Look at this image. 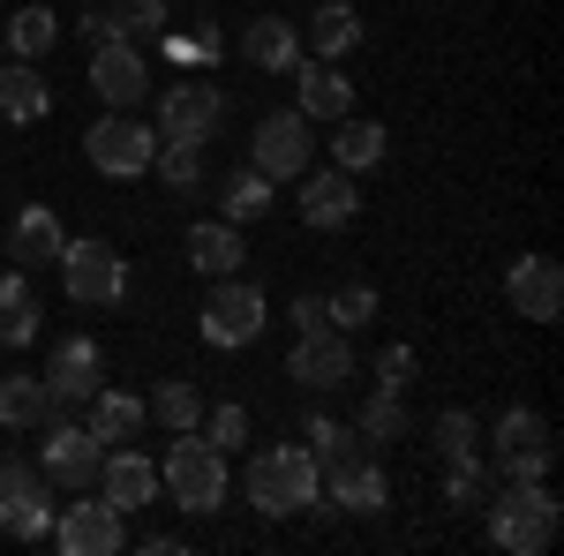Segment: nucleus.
Returning a JSON list of instances; mask_svg holds the SVG:
<instances>
[{
  "label": "nucleus",
  "mask_w": 564,
  "mask_h": 556,
  "mask_svg": "<svg viewBox=\"0 0 564 556\" xmlns=\"http://www.w3.org/2000/svg\"><path fill=\"white\" fill-rule=\"evenodd\" d=\"M481 512H489V542L505 556H542L564 526V504L550 497V481H497V497Z\"/></svg>",
  "instance_id": "nucleus-1"
},
{
  "label": "nucleus",
  "mask_w": 564,
  "mask_h": 556,
  "mask_svg": "<svg viewBox=\"0 0 564 556\" xmlns=\"http://www.w3.org/2000/svg\"><path fill=\"white\" fill-rule=\"evenodd\" d=\"M384 459L361 428H339L332 451H316V504L332 512H384Z\"/></svg>",
  "instance_id": "nucleus-2"
},
{
  "label": "nucleus",
  "mask_w": 564,
  "mask_h": 556,
  "mask_svg": "<svg viewBox=\"0 0 564 556\" xmlns=\"http://www.w3.org/2000/svg\"><path fill=\"white\" fill-rule=\"evenodd\" d=\"M241 489H249V504L263 519H294L316 504V451L308 444H263L249 473H241Z\"/></svg>",
  "instance_id": "nucleus-3"
},
{
  "label": "nucleus",
  "mask_w": 564,
  "mask_h": 556,
  "mask_svg": "<svg viewBox=\"0 0 564 556\" xmlns=\"http://www.w3.org/2000/svg\"><path fill=\"white\" fill-rule=\"evenodd\" d=\"M166 497H174L181 512H218L226 504V451H218L212 436H196V428H181V444L166 451Z\"/></svg>",
  "instance_id": "nucleus-4"
},
{
  "label": "nucleus",
  "mask_w": 564,
  "mask_h": 556,
  "mask_svg": "<svg viewBox=\"0 0 564 556\" xmlns=\"http://www.w3.org/2000/svg\"><path fill=\"white\" fill-rule=\"evenodd\" d=\"M61 286L76 308H113V301L129 294V263L113 241H68L61 249Z\"/></svg>",
  "instance_id": "nucleus-5"
},
{
  "label": "nucleus",
  "mask_w": 564,
  "mask_h": 556,
  "mask_svg": "<svg viewBox=\"0 0 564 556\" xmlns=\"http://www.w3.org/2000/svg\"><path fill=\"white\" fill-rule=\"evenodd\" d=\"M45 481L23 451H8L0 459V534H15V542H45L53 534V504H45Z\"/></svg>",
  "instance_id": "nucleus-6"
},
{
  "label": "nucleus",
  "mask_w": 564,
  "mask_h": 556,
  "mask_svg": "<svg viewBox=\"0 0 564 556\" xmlns=\"http://www.w3.org/2000/svg\"><path fill=\"white\" fill-rule=\"evenodd\" d=\"M218 121H226V98H218L212 76H181V84L159 90V135L166 143H212Z\"/></svg>",
  "instance_id": "nucleus-7"
},
{
  "label": "nucleus",
  "mask_w": 564,
  "mask_h": 556,
  "mask_svg": "<svg viewBox=\"0 0 564 556\" xmlns=\"http://www.w3.org/2000/svg\"><path fill=\"white\" fill-rule=\"evenodd\" d=\"M550 467H557L550 422H542L534 406H512V414L497 422V481H542Z\"/></svg>",
  "instance_id": "nucleus-8"
},
{
  "label": "nucleus",
  "mask_w": 564,
  "mask_h": 556,
  "mask_svg": "<svg viewBox=\"0 0 564 556\" xmlns=\"http://www.w3.org/2000/svg\"><path fill=\"white\" fill-rule=\"evenodd\" d=\"M98 384H106L98 339H84V331L53 339V353H45V391H53V422H68V414H76V406H84V399H90Z\"/></svg>",
  "instance_id": "nucleus-9"
},
{
  "label": "nucleus",
  "mask_w": 564,
  "mask_h": 556,
  "mask_svg": "<svg viewBox=\"0 0 564 556\" xmlns=\"http://www.w3.org/2000/svg\"><path fill=\"white\" fill-rule=\"evenodd\" d=\"M90 90H98V106H113V113H135L143 98H151V61H143V45H121V39H98L90 45Z\"/></svg>",
  "instance_id": "nucleus-10"
},
{
  "label": "nucleus",
  "mask_w": 564,
  "mask_h": 556,
  "mask_svg": "<svg viewBox=\"0 0 564 556\" xmlns=\"http://www.w3.org/2000/svg\"><path fill=\"white\" fill-rule=\"evenodd\" d=\"M98 467H106V444H98L84 422H45L39 473L53 489H98Z\"/></svg>",
  "instance_id": "nucleus-11"
},
{
  "label": "nucleus",
  "mask_w": 564,
  "mask_h": 556,
  "mask_svg": "<svg viewBox=\"0 0 564 556\" xmlns=\"http://www.w3.org/2000/svg\"><path fill=\"white\" fill-rule=\"evenodd\" d=\"M84 151H90V166L106 173V181H135V173H151V151H159V135L143 129L135 113H106V121H90Z\"/></svg>",
  "instance_id": "nucleus-12"
},
{
  "label": "nucleus",
  "mask_w": 564,
  "mask_h": 556,
  "mask_svg": "<svg viewBox=\"0 0 564 556\" xmlns=\"http://www.w3.org/2000/svg\"><path fill=\"white\" fill-rule=\"evenodd\" d=\"M263 316H271V308H263L257 286H241V279H212V301H204L196 324H204V339H212V346L234 353V346H257L263 339Z\"/></svg>",
  "instance_id": "nucleus-13"
},
{
  "label": "nucleus",
  "mask_w": 564,
  "mask_h": 556,
  "mask_svg": "<svg viewBox=\"0 0 564 556\" xmlns=\"http://www.w3.org/2000/svg\"><path fill=\"white\" fill-rule=\"evenodd\" d=\"M308 159H316V135H308V113H263L257 143H249V166L263 181H302Z\"/></svg>",
  "instance_id": "nucleus-14"
},
{
  "label": "nucleus",
  "mask_w": 564,
  "mask_h": 556,
  "mask_svg": "<svg viewBox=\"0 0 564 556\" xmlns=\"http://www.w3.org/2000/svg\"><path fill=\"white\" fill-rule=\"evenodd\" d=\"M347 377H354V339L332 331V324L302 331L294 353H286V384H302V391H339Z\"/></svg>",
  "instance_id": "nucleus-15"
},
{
  "label": "nucleus",
  "mask_w": 564,
  "mask_h": 556,
  "mask_svg": "<svg viewBox=\"0 0 564 556\" xmlns=\"http://www.w3.org/2000/svg\"><path fill=\"white\" fill-rule=\"evenodd\" d=\"M53 542L68 556H113L121 542H129V526H121V512L98 497V504H68V512L53 519Z\"/></svg>",
  "instance_id": "nucleus-16"
},
{
  "label": "nucleus",
  "mask_w": 564,
  "mask_h": 556,
  "mask_svg": "<svg viewBox=\"0 0 564 556\" xmlns=\"http://www.w3.org/2000/svg\"><path fill=\"white\" fill-rule=\"evenodd\" d=\"M98 497H106V504H113L121 519L143 512V504L159 497V467H151L143 451H129V444H106V467H98Z\"/></svg>",
  "instance_id": "nucleus-17"
},
{
  "label": "nucleus",
  "mask_w": 564,
  "mask_h": 556,
  "mask_svg": "<svg viewBox=\"0 0 564 556\" xmlns=\"http://www.w3.org/2000/svg\"><path fill=\"white\" fill-rule=\"evenodd\" d=\"M505 294H512V308H520L527 324H557V316H564V271H557V257H520V263H512V279H505Z\"/></svg>",
  "instance_id": "nucleus-18"
},
{
  "label": "nucleus",
  "mask_w": 564,
  "mask_h": 556,
  "mask_svg": "<svg viewBox=\"0 0 564 556\" xmlns=\"http://www.w3.org/2000/svg\"><path fill=\"white\" fill-rule=\"evenodd\" d=\"M361 211V196H354V173H339V166H308L302 173V226H316V233H339L347 218Z\"/></svg>",
  "instance_id": "nucleus-19"
},
{
  "label": "nucleus",
  "mask_w": 564,
  "mask_h": 556,
  "mask_svg": "<svg viewBox=\"0 0 564 556\" xmlns=\"http://www.w3.org/2000/svg\"><path fill=\"white\" fill-rule=\"evenodd\" d=\"M294 84H302V106L294 113H308V121H347L354 113V84L339 76V61H294Z\"/></svg>",
  "instance_id": "nucleus-20"
},
{
  "label": "nucleus",
  "mask_w": 564,
  "mask_h": 556,
  "mask_svg": "<svg viewBox=\"0 0 564 556\" xmlns=\"http://www.w3.org/2000/svg\"><path fill=\"white\" fill-rule=\"evenodd\" d=\"M61 249H68V233H61V218L45 211V204H23L15 226H8V241H0L8 263H61Z\"/></svg>",
  "instance_id": "nucleus-21"
},
{
  "label": "nucleus",
  "mask_w": 564,
  "mask_h": 556,
  "mask_svg": "<svg viewBox=\"0 0 564 556\" xmlns=\"http://www.w3.org/2000/svg\"><path fill=\"white\" fill-rule=\"evenodd\" d=\"M241 61L263 68V76H294V61H302V31L279 23V15H257V23L241 31Z\"/></svg>",
  "instance_id": "nucleus-22"
},
{
  "label": "nucleus",
  "mask_w": 564,
  "mask_h": 556,
  "mask_svg": "<svg viewBox=\"0 0 564 556\" xmlns=\"http://www.w3.org/2000/svg\"><path fill=\"white\" fill-rule=\"evenodd\" d=\"M188 263L204 271V279H234L249 249H241V226L234 218H204V226H188Z\"/></svg>",
  "instance_id": "nucleus-23"
},
{
  "label": "nucleus",
  "mask_w": 564,
  "mask_h": 556,
  "mask_svg": "<svg viewBox=\"0 0 564 556\" xmlns=\"http://www.w3.org/2000/svg\"><path fill=\"white\" fill-rule=\"evenodd\" d=\"M143 422H151V406H143L135 391H106V384H98V391L84 399V428L98 436V444H129Z\"/></svg>",
  "instance_id": "nucleus-24"
},
{
  "label": "nucleus",
  "mask_w": 564,
  "mask_h": 556,
  "mask_svg": "<svg viewBox=\"0 0 564 556\" xmlns=\"http://www.w3.org/2000/svg\"><path fill=\"white\" fill-rule=\"evenodd\" d=\"M354 45H361V15H354L347 0H324V8L308 15V39H302V53H308V61H347Z\"/></svg>",
  "instance_id": "nucleus-25"
},
{
  "label": "nucleus",
  "mask_w": 564,
  "mask_h": 556,
  "mask_svg": "<svg viewBox=\"0 0 564 556\" xmlns=\"http://www.w3.org/2000/svg\"><path fill=\"white\" fill-rule=\"evenodd\" d=\"M39 286L23 271H0V346H31L39 339Z\"/></svg>",
  "instance_id": "nucleus-26"
},
{
  "label": "nucleus",
  "mask_w": 564,
  "mask_h": 556,
  "mask_svg": "<svg viewBox=\"0 0 564 556\" xmlns=\"http://www.w3.org/2000/svg\"><path fill=\"white\" fill-rule=\"evenodd\" d=\"M53 113V90L39 84L31 61H0V121H45Z\"/></svg>",
  "instance_id": "nucleus-27"
},
{
  "label": "nucleus",
  "mask_w": 564,
  "mask_h": 556,
  "mask_svg": "<svg viewBox=\"0 0 564 556\" xmlns=\"http://www.w3.org/2000/svg\"><path fill=\"white\" fill-rule=\"evenodd\" d=\"M332 166L339 173H369V166H384V129L377 121H332Z\"/></svg>",
  "instance_id": "nucleus-28"
},
{
  "label": "nucleus",
  "mask_w": 564,
  "mask_h": 556,
  "mask_svg": "<svg viewBox=\"0 0 564 556\" xmlns=\"http://www.w3.org/2000/svg\"><path fill=\"white\" fill-rule=\"evenodd\" d=\"M45 422H53L45 377H0V428H45Z\"/></svg>",
  "instance_id": "nucleus-29"
},
{
  "label": "nucleus",
  "mask_w": 564,
  "mask_h": 556,
  "mask_svg": "<svg viewBox=\"0 0 564 556\" xmlns=\"http://www.w3.org/2000/svg\"><path fill=\"white\" fill-rule=\"evenodd\" d=\"M279 204V181H263L257 166H241V173H226V188H218V211L234 218V226H249V218H263Z\"/></svg>",
  "instance_id": "nucleus-30"
},
{
  "label": "nucleus",
  "mask_w": 564,
  "mask_h": 556,
  "mask_svg": "<svg viewBox=\"0 0 564 556\" xmlns=\"http://www.w3.org/2000/svg\"><path fill=\"white\" fill-rule=\"evenodd\" d=\"M98 23L121 45H151V39H166V0H113V15H98Z\"/></svg>",
  "instance_id": "nucleus-31"
},
{
  "label": "nucleus",
  "mask_w": 564,
  "mask_h": 556,
  "mask_svg": "<svg viewBox=\"0 0 564 556\" xmlns=\"http://www.w3.org/2000/svg\"><path fill=\"white\" fill-rule=\"evenodd\" d=\"M354 428H361L369 444H399V436H406V384H377L361 399V422Z\"/></svg>",
  "instance_id": "nucleus-32"
},
{
  "label": "nucleus",
  "mask_w": 564,
  "mask_h": 556,
  "mask_svg": "<svg viewBox=\"0 0 564 556\" xmlns=\"http://www.w3.org/2000/svg\"><path fill=\"white\" fill-rule=\"evenodd\" d=\"M53 39H61V15H53V8H23V15H8V53H15V61H45Z\"/></svg>",
  "instance_id": "nucleus-33"
},
{
  "label": "nucleus",
  "mask_w": 564,
  "mask_h": 556,
  "mask_svg": "<svg viewBox=\"0 0 564 556\" xmlns=\"http://www.w3.org/2000/svg\"><path fill=\"white\" fill-rule=\"evenodd\" d=\"M151 166H159V181H166L174 196H196V188H204V143H159Z\"/></svg>",
  "instance_id": "nucleus-34"
},
{
  "label": "nucleus",
  "mask_w": 564,
  "mask_h": 556,
  "mask_svg": "<svg viewBox=\"0 0 564 556\" xmlns=\"http://www.w3.org/2000/svg\"><path fill=\"white\" fill-rule=\"evenodd\" d=\"M143 406H151L159 422L174 428V436H181V428H196V422H204V391L188 384V377H166V384H159V399H143Z\"/></svg>",
  "instance_id": "nucleus-35"
},
{
  "label": "nucleus",
  "mask_w": 564,
  "mask_h": 556,
  "mask_svg": "<svg viewBox=\"0 0 564 556\" xmlns=\"http://www.w3.org/2000/svg\"><path fill=\"white\" fill-rule=\"evenodd\" d=\"M369 316H377V286H361V279L324 294V324H332V331H354V324H369Z\"/></svg>",
  "instance_id": "nucleus-36"
},
{
  "label": "nucleus",
  "mask_w": 564,
  "mask_h": 556,
  "mask_svg": "<svg viewBox=\"0 0 564 556\" xmlns=\"http://www.w3.org/2000/svg\"><path fill=\"white\" fill-rule=\"evenodd\" d=\"M475 444H481V428H475L467 406H444V414H436V451H444V467H452V459H481Z\"/></svg>",
  "instance_id": "nucleus-37"
},
{
  "label": "nucleus",
  "mask_w": 564,
  "mask_h": 556,
  "mask_svg": "<svg viewBox=\"0 0 564 556\" xmlns=\"http://www.w3.org/2000/svg\"><path fill=\"white\" fill-rule=\"evenodd\" d=\"M444 497H452V504H489V497H497V473L481 467V459H452V473H444Z\"/></svg>",
  "instance_id": "nucleus-38"
},
{
  "label": "nucleus",
  "mask_w": 564,
  "mask_h": 556,
  "mask_svg": "<svg viewBox=\"0 0 564 556\" xmlns=\"http://www.w3.org/2000/svg\"><path fill=\"white\" fill-rule=\"evenodd\" d=\"M204 436H212L218 451H234V444H249V414H241V406H218V414H204Z\"/></svg>",
  "instance_id": "nucleus-39"
},
{
  "label": "nucleus",
  "mask_w": 564,
  "mask_h": 556,
  "mask_svg": "<svg viewBox=\"0 0 564 556\" xmlns=\"http://www.w3.org/2000/svg\"><path fill=\"white\" fill-rule=\"evenodd\" d=\"M377 377H384V384H406V377H414V346H384V353H377Z\"/></svg>",
  "instance_id": "nucleus-40"
},
{
  "label": "nucleus",
  "mask_w": 564,
  "mask_h": 556,
  "mask_svg": "<svg viewBox=\"0 0 564 556\" xmlns=\"http://www.w3.org/2000/svg\"><path fill=\"white\" fill-rule=\"evenodd\" d=\"M302 436H308V451H332V444H339V422H332V414H308Z\"/></svg>",
  "instance_id": "nucleus-41"
},
{
  "label": "nucleus",
  "mask_w": 564,
  "mask_h": 556,
  "mask_svg": "<svg viewBox=\"0 0 564 556\" xmlns=\"http://www.w3.org/2000/svg\"><path fill=\"white\" fill-rule=\"evenodd\" d=\"M174 53H181V61H212L218 39H212V31H188V39H174Z\"/></svg>",
  "instance_id": "nucleus-42"
},
{
  "label": "nucleus",
  "mask_w": 564,
  "mask_h": 556,
  "mask_svg": "<svg viewBox=\"0 0 564 556\" xmlns=\"http://www.w3.org/2000/svg\"><path fill=\"white\" fill-rule=\"evenodd\" d=\"M294 324L316 331V324H324V294H294Z\"/></svg>",
  "instance_id": "nucleus-43"
},
{
  "label": "nucleus",
  "mask_w": 564,
  "mask_h": 556,
  "mask_svg": "<svg viewBox=\"0 0 564 556\" xmlns=\"http://www.w3.org/2000/svg\"><path fill=\"white\" fill-rule=\"evenodd\" d=\"M0 61H8V39H0Z\"/></svg>",
  "instance_id": "nucleus-44"
}]
</instances>
